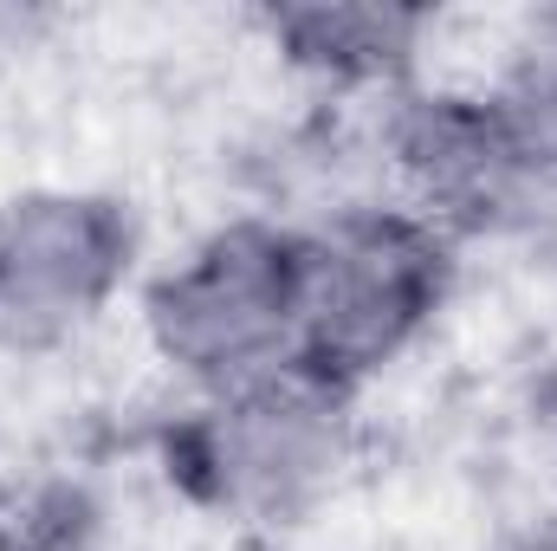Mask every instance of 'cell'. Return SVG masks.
Masks as SVG:
<instances>
[{
    "label": "cell",
    "mask_w": 557,
    "mask_h": 551,
    "mask_svg": "<svg viewBox=\"0 0 557 551\" xmlns=\"http://www.w3.org/2000/svg\"><path fill=\"white\" fill-rule=\"evenodd\" d=\"M363 448V396L331 377L285 364L273 377L182 396L149 434V461L162 487L234 532H285L305 526L357 467Z\"/></svg>",
    "instance_id": "obj_1"
},
{
    "label": "cell",
    "mask_w": 557,
    "mask_h": 551,
    "mask_svg": "<svg viewBox=\"0 0 557 551\" xmlns=\"http://www.w3.org/2000/svg\"><path fill=\"white\" fill-rule=\"evenodd\" d=\"M460 285V247L396 195L344 201L305 221L298 364L363 396L441 325Z\"/></svg>",
    "instance_id": "obj_2"
},
{
    "label": "cell",
    "mask_w": 557,
    "mask_h": 551,
    "mask_svg": "<svg viewBox=\"0 0 557 551\" xmlns=\"http://www.w3.org/2000/svg\"><path fill=\"white\" fill-rule=\"evenodd\" d=\"M143 344L188 390L214 396L298 364L305 318V221L234 215L195 234L137 292Z\"/></svg>",
    "instance_id": "obj_3"
},
{
    "label": "cell",
    "mask_w": 557,
    "mask_h": 551,
    "mask_svg": "<svg viewBox=\"0 0 557 551\" xmlns=\"http://www.w3.org/2000/svg\"><path fill=\"white\" fill-rule=\"evenodd\" d=\"M383 169L396 201L428 215L460 254L532 234L557 215V162L525 98L493 85H428L383 98Z\"/></svg>",
    "instance_id": "obj_4"
},
{
    "label": "cell",
    "mask_w": 557,
    "mask_h": 551,
    "mask_svg": "<svg viewBox=\"0 0 557 551\" xmlns=\"http://www.w3.org/2000/svg\"><path fill=\"white\" fill-rule=\"evenodd\" d=\"M143 267V215L117 188L0 195V351L78 344Z\"/></svg>",
    "instance_id": "obj_5"
},
{
    "label": "cell",
    "mask_w": 557,
    "mask_h": 551,
    "mask_svg": "<svg viewBox=\"0 0 557 551\" xmlns=\"http://www.w3.org/2000/svg\"><path fill=\"white\" fill-rule=\"evenodd\" d=\"M260 46L305 85L396 98L421 78L441 7L409 0H273L253 13Z\"/></svg>",
    "instance_id": "obj_6"
},
{
    "label": "cell",
    "mask_w": 557,
    "mask_h": 551,
    "mask_svg": "<svg viewBox=\"0 0 557 551\" xmlns=\"http://www.w3.org/2000/svg\"><path fill=\"white\" fill-rule=\"evenodd\" d=\"M0 551H104V500L65 474L0 480Z\"/></svg>",
    "instance_id": "obj_7"
},
{
    "label": "cell",
    "mask_w": 557,
    "mask_h": 551,
    "mask_svg": "<svg viewBox=\"0 0 557 551\" xmlns=\"http://www.w3.org/2000/svg\"><path fill=\"white\" fill-rule=\"evenodd\" d=\"M499 78L525 98V111H532V124H539V137H545V149L557 162V13H545L532 26V39L519 46V59Z\"/></svg>",
    "instance_id": "obj_8"
},
{
    "label": "cell",
    "mask_w": 557,
    "mask_h": 551,
    "mask_svg": "<svg viewBox=\"0 0 557 551\" xmlns=\"http://www.w3.org/2000/svg\"><path fill=\"white\" fill-rule=\"evenodd\" d=\"M65 26V13L59 7H33V0H0V78L7 72H20L52 33Z\"/></svg>",
    "instance_id": "obj_9"
},
{
    "label": "cell",
    "mask_w": 557,
    "mask_h": 551,
    "mask_svg": "<svg viewBox=\"0 0 557 551\" xmlns=\"http://www.w3.org/2000/svg\"><path fill=\"white\" fill-rule=\"evenodd\" d=\"M499 551H557V519H552V526H532V532H519V539H506Z\"/></svg>",
    "instance_id": "obj_10"
}]
</instances>
